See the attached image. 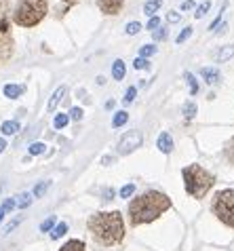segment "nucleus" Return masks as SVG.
I'll use <instances>...</instances> for the list:
<instances>
[{"mask_svg": "<svg viewBox=\"0 0 234 251\" xmlns=\"http://www.w3.org/2000/svg\"><path fill=\"white\" fill-rule=\"evenodd\" d=\"M182 177H184V186H186V192L194 199H205L213 184H215V176L209 173L207 169H203L201 165H188L184 167L182 171Z\"/></svg>", "mask_w": 234, "mask_h": 251, "instance_id": "obj_3", "label": "nucleus"}, {"mask_svg": "<svg viewBox=\"0 0 234 251\" xmlns=\"http://www.w3.org/2000/svg\"><path fill=\"white\" fill-rule=\"evenodd\" d=\"M15 40L11 32V0H0V66L11 61Z\"/></svg>", "mask_w": 234, "mask_h": 251, "instance_id": "obj_5", "label": "nucleus"}, {"mask_svg": "<svg viewBox=\"0 0 234 251\" xmlns=\"http://www.w3.org/2000/svg\"><path fill=\"white\" fill-rule=\"evenodd\" d=\"M0 131H2L4 135H15L17 131H19V123L17 121H6V123H2Z\"/></svg>", "mask_w": 234, "mask_h": 251, "instance_id": "obj_13", "label": "nucleus"}, {"mask_svg": "<svg viewBox=\"0 0 234 251\" xmlns=\"http://www.w3.org/2000/svg\"><path fill=\"white\" fill-rule=\"evenodd\" d=\"M122 4H125V0H97L99 11L106 13V15H118Z\"/></svg>", "mask_w": 234, "mask_h": 251, "instance_id": "obj_8", "label": "nucleus"}, {"mask_svg": "<svg viewBox=\"0 0 234 251\" xmlns=\"http://www.w3.org/2000/svg\"><path fill=\"white\" fill-rule=\"evenodd\" d=\"M186 80H188V87H190V95H196L198 93V82H196V78L190 72H186Z\"/></svg>", "mask_w": 234, "mask_h": 251, "instance_id": "obj_22", "label": "nucleus"}, {"mask_svg": "<svg viewBox=\"0 0 234 251\" xmlns=\"http://www.w3.org/2000/svg\"><path fill=\"white\" fill-rule=\"evenodd\" d=\"M133 192H135V186H133V184H127V186L120 188V197H122V199H129Z\"/></svg>", "mask_w": 234, "mask_h": 251, "instance_id": "obj_31", "label": "nucleus"}, {"mask_svg": "<svg viewBox=\"0 0 234 251\" xmlns=\"http://www.w3.org/2000/svg\"><path fill=\"white\" fill-rule=\"evenodd\" d=\"M167 209H171V199L167 194L158 190H148L129 203V220L133 226L150 224V222L161 218Z\"/></svg>", "mask_w": 234, "mask_h": 251, "instance_id": "obj_1", "label": "nucleus"}, {"mask_svg": "<svg viewBox=\"0 0 234 251\" xmlns=\"http://www.w3.org/2000/svg\"><path fill=\"white\" fill-rule=\"evenodd\" d=\"M2 218H4V211H2V207H0V222H2Z\"/></svg>", "mask_w": 234, "mask_h": 251, "instance_id": "obj_45", "label": "nucleus"}, {"mask_svg": "<svg viewBox=\"0 0 234 251\" xmlns=\"http://www.w3.org/2000/svg\"><path fill=\"white\" fill-rule=\"evenodd\" d=\"M224 156H226V160L234 167V137L230 139L228 144H226V148H224Z\"/></svg>", "mask_w": 234, "mask_h": 251, "instance_id": "obj_18", "label": "nucleus"}, {"mask_svg": "<svg viewBox=\"0 0 234 251\" xmlns=\"http://www.w3.org/2000/svg\"><path fill=\"white\" fill-rule=\"evenodd\" d=\"M154 53H156V47H154V45H143V47L140 49L141 59H143V57H150V55H154Z\"/></svg>", "mask_w": 234, "mask_h": 251, "instance_id": "obj_25", "label": "nucleus"}, {"mask_svg": "<svg viewBox=\"0 0 234 251\" xmlns=\"http://www.w3.org/2000/svg\"><path fill=\"white\" fill-rule=\"evenodd\" d=\"M192 36V27L188 25V27H184V30H182V34H180V36H177L175 40H177V45H180V43H186V40H188Z\"/></svg>", "mask_w": 234, "mask_h": 251, "instance_id": "obj_29", "label": "nucleus"}, {"mask_svg": "<svg viewBox=\"0 0 234 251\" xmlns=\"http://www.w3.org/2000/svg\"><path fill=\"white\" fill-rule=\"evenodd\" d=\"M55 226V215H51L49 220H45L43 224H40V232H49V230Z\"/></svg>", "mask_w": 234, "mask_h": 251, "instance_id": "obj_30", "label": "nucleus"}, {"mask_svg": "<svg viewBox=\"0 0 234 251\" xmlns=\"http://www.w3.org/2000/svg\"><path fill=\"white\" fill-rule=\"evenodd\" d=\"M209 6H211V2H203L201 6H198V9H196V13H194V17H198V19H201L203 15H205V13H207L209 11Z\"/></svg>", "mask_w": 234, "mask_h": 251, "instance_id": "obj_33", "label": "nucleus"}, {"mask_svg": "<svg viewBox=\"0 0 234 251\" xmlns=\"http://www.w3.org/2000/svg\"><path fill=\"white\" fill-rule=\"evenodd\" d=\"M141 30V24H137V22H131V24H127V27H125V32L127 34H131V36H135L137 32Z\"/></svg>", "mask_w": 234, "mask_h": 251, "instance_id": "obj_28", "label": "nucleus"}, {"mask_svg": "<svg viewBox=\"0 0 234 251\" xmlns=\"http://www.w3.org/2000/svg\"><path fill=\"white\" fill-rule=\"evenodd\" d=\"M15 207H17L15 201H13V199H6V201H4V205H2V211H4V213H6V211H13Z\"/></svg>", "mask_w": 234, "mask_h": 251, "instance_id": "obj_34", "label": "nucleus"}, {"mask_svg": "<svg viewBox=\"0 0 234 251\" xmlns=\"http://www.w3.org/2000/svg\"><path fill=\"white\" fill-rule=\"evenodd\" d=\"M19 222H22V218H17V220H13V222H11V224H9V226H6V228H4V234H6V232H11V230H13V228H15V226L19 224Z\"/></svg>", "mask_w": 234, "mask_h": 251, "instance_id": "obj_40", "label": "nucleus"}, {"mask_svg": "<svg viewBox=\"0 0 234 251\" xmlns=\"http://www.w3.org/2000/svg\"><path fill=\"white\" fill-rule=\"evenodd\" d=\"M164 38H167V30H164V27H158L154 32V40H164Z\"/></svg>", "mask_w": 234, "mask_h": 251, "instance_id": "obj_36", "label": "nucleus"}, {"mask_svg": "<svg viewBox=\"0 0 234 251\" xmlns=\"http://www.w3.org/2000/svg\"><path fill=\"white\" fill-rule=\"evenodd\" d=\"M161 4H163V0H148L146 6H143V13H146V15H154V13L161 9Z\"/></svg>", "mask_w": 234, "mask_h": 251, "instance_id": "obj_16", "label": "nucleus"}, {"mask_svg": "<svg viewBox=\"0 0 234 251\" xmlns=\"http://www.w3.org/2000/svg\"><path fill=\"white\" fill-rule=\"evenodd\" d=\"M49 186H51V182H43V184H38L36 188H34V197H43V194L49 190Z\"/></svg>", "mask_w": 234, "mask_h": 251, "instance_id": "obj_26", "label": "nucleus"}, {"mask_svg": "<svg viewBox=\"0 0 234 251\" xmlns=\"http://www.w3.org/2000/svg\"><path fill=\"white\" fill-rule=\"evenodd\" d=\"M70 116L74 118V121H80V118H82V110L80 108H72L70 110Z\"/></svg>", "mask_w": 234, "mask_h": 251, "instance_id": "obj_38", "label": "nucleus"}, {"mask_svg": "<svg viewBox=\"0 0 234 251\" xmlns=\"http://www.w3.org/2000/svg\"><path fill=\"white\" fill-rule=\"evenodd\" d=\"M156 148L163 152V154H169L171 150H173V139H171L169 133H161L156 139Z\"/></svg>", "mask_w": 234, "mask_h": 251, "instance_id": "obj_9", "label": "nucleus"}, {"mask_svg": "<svg viewBox=\"0 0 234 251\" xmlns=\"http://www.w3.org/2000/svg\"><path fill=\"white\" fill-rule=\"evenodd\" d=\"M112 76H114V80H122V76H125V61H120V59L114 61V66H112Z\"/></svg>", "mask_w": 234, "mask_h": 251, "instance_id": "obj_14", "label": "nucleus"}, {"mask_svg": "<svg viewBox=\"0 0 234 251\" xmlns=\"http://www.w3.org/2000/svg\"><path fill=\"white\" fill-rule=\"evenodd\" d=\"M133 66H135L137 70H141V68H148V61H146V59H141V57H137V59L133 61Z\"/></svg>", "mask_w": 234, "mask_h": 251, "instance_id": "obj_39", "label": "nucleus"}, {"mask_svg": "<svg viewBox=\"0 0 234 251\" xmlns=\"http://www.w3.org/2000/svg\"><path fill=\"white\" fill-rule=\"evenodd\" d=\"M184 114H186V118H194L196 116V103L194 101H186L184 103Z\"/></svg>", "mask_w": 234, "mask_h": 251, "instance_id": "obj_20", "label": "nucleus"}, {"mask_svg": "<svg viewBox=\"0 0 234 251\" xmlns=\"http://www.w3.org/2000/svg\"><path fill=\"white\" fill-rule=\"evenodd\" d=\"M211 211L222 224L234 228V190L232 188L219 190L215 197H213Z\"/></svg>", "mask_w": 234, "mask_h": 251, "instance_id": "obj_6", "label": "nucleus"}, {"mask_svg": "<svg viewBox=\"0 0 234 251\" xmlns=\"http://www.w3.org/2000/svg\"><path fill=\"white\" fill-rule=\"evenodd\" d=\"M66 4H74V2H78V0H64Z\"/></svg>", "mask_w": 234, "mask_h": 251, "instance_id": "obj_44", "label": "nucleus"}, {"mask_svg": "<svg viewBox=\"0 0 234 251\" xmlns=\"http://www.w3.org/2000/svg\"><path fill=\"white\" fill-rule=\"evenodd\" d=\"M201 76L209 82V85H215V82H219V72H217L215 68H203L201 70Z\"/></svg>", "mask_w": 234, "mask_h": 251, "instance_id": "obj_11", "label": "nucleus"}, {"mask_svg": "<svg viewBox=\"0 0 234 251\" xmlns=\"http://www.w3.org/2000/svg\"><path fill=\"white\" fill-rule=\"evenodd\" d=\"M59 251H85V243L78 241V239H74V241H68L64 247H61Z\"/></svg>", "mask_w": 234, "mask_h": 251, "instance_id": "obj_15", "label": "nucleus"}, {"mask_svg": "<svg viewBox=\"0 0 234 251\" xmlns=\"http://www.w3.org/2000/svg\"><path fill=\"white\" fill-rule=\"evenodd\" d=\"M135 93H137V89H135V87H129V89H127V93H125V100H122V101H125V103H131V101L135 100Z\"/></svg>", "mask_w": 234, "mask_h": 251, "instance_id": "obj_32", "label": "nucleus"}, {"mask_svg": "<svg viewBox=\"0 0 234 251\" xmlns=\"http://www.w3.org/2000/svg\"><path fill=\"white\" fill-rule=\"evenodd\" d=\"M4 148H6V142L2 137H0V152H4Z\"/></svg>", "mask_w": 234, "mask_h": 251, "instance_id": "obj_42", "label": "nucleus"}, {"mask_svg": "<svg viewBox=\"0 0 234 251\" xmlns=\"http://www.w3.org/2000/svg\"><path fill=\"white\" fill-rule=\"evenodd\" d=\"M112 197H114V190H106V201L112 199Z\"/></svg>", "mask_w": 234, "mask_h": 251, "instance_id": "obj_43", "label": "nucleus"}, {"mask_svg": "<svg viewBox=\"0 0 234 251\" xmlns=\"http://www.w3.org/2000/svg\"><path fill=\"white\" fill-rule=\"evenodd\" d=\"M23 91H25L23 85H6V87H4V95L11 97V100H15V97L23 95Z\"/></svg>", "mask_w": 234, "mask_h": 251, "instance_id": "obj_12", "label": "nucleus"}, {"mask_svg": "<svg viewBox=\"0 0 234 251\" xmlns=\"http://www.w3.org/2000/svg\"><path fill=\"white\" fill-rule=\"evenodd\" d=\"M127 118H129V114L125 112V110H120V112H116V116H114L112 125H114V127H122V125L127 123Z\"/></svg>", "mask_w": 234, "mask_h": 251, "instance_id": "obj_23", "label": "nucleus"}, {"mask_svg": "<svg viewBox=\"0 0 234 251\" xmlns=\"http://www.w3.org/2000/svg\"><path fill=\"white\" fill-rule=\"evenodd\" d=\"M45 148H47L45 144L36 142V144H32V146H30V154H32V156H36V154H43V152H45Z\"/></svg>", "mask_w": 234, "mask_h": 251, "instance_id": "obj_27", "label": "nucleus"}, {"mask_svg": "<svg viewBox=\"0 0 234 251\" xmlns=\"http://www.w3.org/2000/svg\"><path fill=\"white\" fill-rule=\"evenodd\" d=\"M66 232H68V224H66V222H61V224H55L53 232H51V239H53V241H57L59 236H64Z\"/></svg>", "mask_w": 234, "mask_h": 251, "instance_id": "obj_17", "label": "nucleus"}, {"mask_svg": "<svg viewBox=\"0 0 234 251\" xmlns=\"http://www.w3.org/2000/svg\"><path fill=\"white\" fill-rule=\"evenodd\" d=\"M68 121H70V116H68V114H57V116H55V121H53V127L55 129H64L68 125Z\"/></svg>", "mask_w": 234, "mask_h": 251, "instance_id": "obj_21", "label": "nucleus"}, {"mask_svg": "<svg viewBox=\"0 0 234 251\" xmlns=\"http://www.w3.org/2000/svg\"><path fill=\"white\" fill-rule=\"evenodd\" d=\"M158 25H161V19H158V17H152V19H150V22H148V30H156V27Z\"/></svg>", "mask_w": 234, "mask_h": 251, "instance_id": "obj_37", "label": "nucleus"}, {"mask_svg": "<svg viewBox=\"0 0 234 251\" xmlns=\"http://www.w3.org/2000/svg\"><path fill=\"white\" fill-rule=\"evenodd\" d=\"M87 228L95 243L104 247H114L125 239V222L120 211H99L93 213L87 222Z\"/></svg>", "mask_w": 234, "mask_h": 251, "instance_id": "obj_2", "label": "nucleus"}, {"mask_svg": "<svg viewBox=\"0 0 234 251\" xmlns=\"http://www.w3.org/2000/svg\"><path fill=\"white\" fill-rule=\"evenodd\" d=\"M66 93H68V87H64V85H61L59 89H55V93L51 95V100H49V106H47V110H49V112H53V110L57 108L59 100H61V97H64Z\"/></svg>", "mask_w": 234, "mask_h": 251, "instance_id": "obj_10", "label": "nucleus"}, {"mask_svg": "<svg viewBox=\"0 0 234 251\" xmlns=\"http://www.w3.org/2000/svg\"><path fill=\"white\" fill-rule=\"evenodd\" d=\"M180 17H182V15H180L177 11H169V13H167V19H169L171 24H177V22H180Z\"/></svg>", "mask_w": 234, "mask_h": 251, "instance_id": "obj_35", "label": "nucleus"}, {"mask_svg": "<svg viewBox=\"0 0 234 251\" xmlns=\"http://www.w3.org/2000/svg\"><path fill=\"white\" fill-rule=\"evenodd\" d=\"M47 0H19L13 11V22L22 27H34L47 17Z\"/></svg>", "mask_w": 234, "mask_h": 251, "instance_id": "obj_4", "label": "nucleus"}, {"mask_svg": "<svg viewBox=\"0 0 234 251\" xmlns=\"http://www.w3.org/2000/svg\"><path fill=\"white\" fill-rule=\"evenodd\" d=\"M141 142H143V137H141L140 131H129V133H125L120 137L118 152H120V154H129V152H133V150L140 148Z\"/></svg>", "mask_w": 234, "mask_h": 251, "instance_id": "obj_7", "label": "nucleus"}, {"mask_svg": "<svg viewBox=\"0 0 234 251\" xmlns=\"http://www.w3.org/2000/svg\"><path fill=\"white\" fill-rule=\"evenodd\" d=\"M15 203H17L19 209H25V207L32 205V197L30 194H19V201H15Z\"/></svg>", "mask_w": 234, "mask_h": 251, "instance_id": "obj_24", "label": "nucleus"}, {"mask_svg": "<svg viewBox=\"0 0 234 251\" xmlns=\"http://www.w3.org/2000/svg\"><path fill=\"white\" fill-rule=\"evenodd\" d=\"M230 57H234V45L224 47L222 51L217 53V59H219V61H226V59H230Z\"/></svg>", "mask_w": 234, "mask_h": 251, "instance_id": "obj_19", "label": "nucleus"}, {"mask_svg": "<svg viewBox=\"0 0 234 251\" xmlns=\"http://www.w3.org/2000/svg\"><path fill=\"white\" fill-rule=\"evenodd\" d=\"M192 6H194V2H192V0H186V2H184V9H192Z\"/></svg>", "mask_w": 234, "mask_h": 251, "instance_id": "obj_41", "label": "nucleus"}]
</instances>
